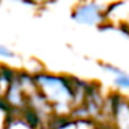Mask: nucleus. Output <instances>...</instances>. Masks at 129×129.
<instances>
[{"label": "nucleus", "mask_w": 129, "mask_h": 129, "mask_svg": "<svg viewBox=\"0 0 129 129\" xmlns=\"http://www.w3.org/2000/svg\"><path fill=\"white\" fill-rule=\"evenodd\" d=\"M71 17L76 22L86 25H100L107 20L104 15V9L96 2H86L76 6Z\"/></svg>", "instance_id": "1"}, {"label": "nucleus", "mask_w": 129, "mask_h": 129, "mask_svg": "<svg viewBox=\"0 0 129 129\" xmlns=\"http://www.w3.org/2000/svg\"><path fill=\"white\" fill-rule=\"evenodd\" d=\"M0 57H3V58H13L14 53L10 49H7L6 46H0Z\"/></svg>", "instance_id": "2"}]
</instances>
